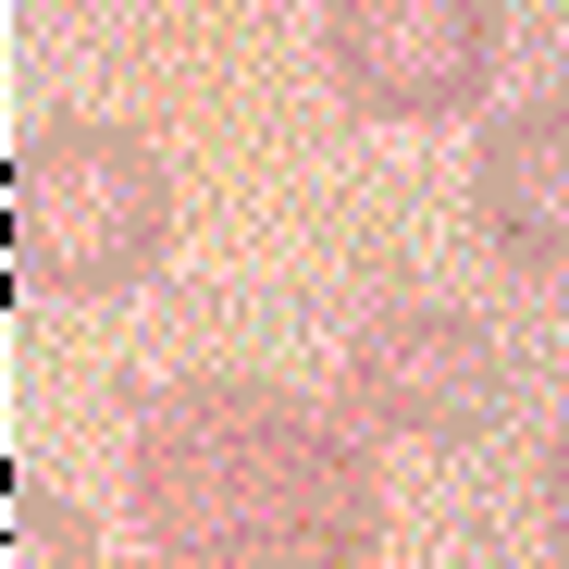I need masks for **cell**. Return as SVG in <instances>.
Returning <instances> with one entry per match:
<instances>
[{
	"label": "cell",
	"mask_w": 569,
	"mask_h": 569,
	"mask_svg": "<svg viewBox=\"0 0 569 569\" xmlns=\"http://www.w3.org/2000/svg\"><path fill=\"white\" fill-rule=\"evenodd\" d=\"M161 569H173V557H161Z\"/></svg>",
	"instance_id": "8"
},
{
	"label": "cell",
	"mask_w": 569,
	"mask_h": 569,
	"mask_svg": "<svg viewBox=\"0 0 569 569\" xmlns=\"http://www.w3.org/2000/svg\"><path fill=\"white\" fill-rule=\"evenodd\" d=\"M0 532H13V557L0 569H100V532H87L74 496H50L38 470H13V496H0Z\"/></svg>",
	"instance_id": "6"
},
{
	"label": "cell",
	"mask_w": 569,
	"mask_h": 569,
	"mask_svg": "<svg viewBox=\"0 0 569 569\" xmlns=\"http://www.w3.org/2000/svg\"><path fill=\"white\" fill-rule=\"evenodd\" d=\"M322 74L371 124H446L496 74V0H335Z\"/></svg>",
	"instance_id": "4"
},
{
	"label": "cell",
	"mask_w": 569,
	"mask_h": 569,
	"mask_svg": "<svg viewBox=\"0 0 569 569\" xmlns=\"http://www.w3.org/2000/svg\"><path fill=\"white\" fill-rule=\"evenodd\" d=\"M0 223H13V272L38 298H124V284L161 272L173 248V173L137 124L62 112L13 149V186H0Z\"/></svg>",
	"instance_id": "2"
},
{
	"label": "cell",
	"mask_w": 569,
	"mask_h": 569,
	"mask_svg": "<svg viewBox=\"0 0 569 569\" xmlns=\"http://www.w3.org/2000/svg\"><path fill=\"white\" fill-rule=\"evenodd\" d=\"M470 211L520 272H569V100H520L470 149Z\"/></svg>",
	"instance_id": "5"
},
{
	"label": "cell",
	"mask_w": 569,
	"mask_h": 569,
	"mask_svg": "<svg viewBox=\"0 0 569 569\" xmlns=\"http://www.w3.org/2000/svg\"><path fill=\"white\" fill-rule=\"evenodd\" d=\"M545 545H557V569H569V421H557V446H545Z\"/></svg>",
	"instance_id": "7"
},
{
	"label": "cell",
	"mask_w": 569,
	"mask_h": 569,
	"mask_svg": "<svg viewBox=\"0 0 569 569\" xmlns=\"http://www.w3.org/2000/svg\"><path fill=\"white\" fill-rule=\"evenodd\" d=\"M347 409L409 446H470L508 421V347L446 298H397L347 335Z\"/></svg>",
	"instance_id": "3"
},
{
	"label": "cell",
	"mask_w": 569,
	"mask_h": 569,
	"mask_svg": "<svg viewBox=\"0 0 569 569\" xmlns=\"http://www.w3.org/2000/svg\"><path fill=\"white\" fill-rule=\"evenodd\" d=\"M124 496L173 569H371L385 496L335 409H298L284 385H161L124 446Z\"/></svg>",
	"instance_id": "1"
}]
</instances>
